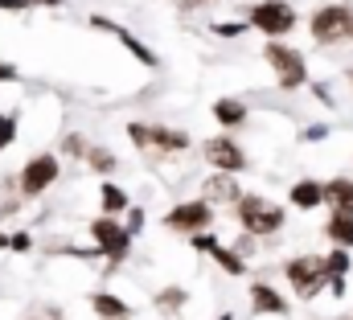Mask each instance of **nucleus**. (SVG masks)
Instances as JSON below:
<instances>
[{
  "mask_svg": "<svg viewBox=\"0 0 353 320\" xmlns=\"http://www.w3.org/2000/svg\"><path fill=\"white\" fill-rule=\"evenodd\" d=\"M247 25L259 29V33H267V37H283V33L296 29V8H292L288 0H263V4L251 8V21H247Z\"/></svg>",
  "mask_w": 353,
  "mask_h": 320,
  "instance_id": "f257e3e1",
  "label": "nucleus"
},
{
  "mask_svg": "<svg viewBox=\"0 0 353 320\" xmlns=\"http://www.w3.org/2000/svg\"><path fill=\"white\" fill-rule=\"evenodd\" d=\"M239 222L247 234H275L283 226V210L263 197H239Z\"/></svg>",
  "mask_w": 353,
  "mask_h": 320,
  "instance_id": "f03ea898",
  "label": "nucleus"
},
{
  "mask_svg": "<svg viewBox=\"0 0 353 320\" xmlns=\"http://www.w3.org/2000/svg\"><path fill=\"white\" fill-rule=\"evenodd\" d=\"M267 66L279 74V86L283 90H296V86H304V79H308V70H304V58L292 50V46H283V41H271L263 50Z\"/></svg>",
  "mask_w": 353,
  "mask_h": 320,
  "instance_id": "7ed1b4c3",
  "label": "nucleus"
},
{
  "mask_svg": "<svg viewBox=\"0 0 353 320\" xmlns=\"http://www.w3.org/2000/svg\"><path fill=\"white\" fill-rule=\"evenodd\" d=\"M350 21H353V12L345 4H325V8L312 12V37L321 46H333V41L350 37Z\"/></svg>",
  "mask_w": 353,
  "mask_h": 320,
  "instance_id": "20e7f679",
  "label": "nucleus"
},
{
  "mask_svg": "<svg viewBox=\"0 0 353 320\" xmlns=\"http://www.w3.org/2000/svg\"><path fill=\"white\" fill-rule=\"evenodd\" d=\"M283 271H288V279L296 283V292H300V296H316V292H321V283H329V267H325V259H321V254L292 259Z\"/></svg>",
  "mask_w": 353,
  "mask_h": 320,
  "instance_id": "39448f33",
  "label": "nucleus"
},
{
  "mask_svg": "<svg viewBox=\"0 0 353 320\" xmlns=\"http://www.w3.org/2000/svg\"><path fill=\"white\" fill-rule=\"evenodd\" d=\"M90 234L99 242V250L111 259V263H119V259H128V246H132V230H123L115 218H94L90 222Z\"/></svg>",
  "mask_w": 353,
  "mask_h": 320,
  "instance_id": "423d86ee",
  "label": "nucleus"
},
{
  "mask_svg": "<svg viewBox=\"0 0 353 320\" xmlns=\"http://www.w3.org/2000/svg\"><path fill=\"white\" fill-rule=\"evenodd\" d=\"M128 136L136 140V148H140V152H181V148L189 144L181 132L148 128V123H132V128H128Z\"/></svg>",
  "mask_w": 353,
  "mask_h": 320,
  "instance_id": "0eeeda50",
  "label": "nucleus"
},
{
  "mask_svg": "<svg viewBox=\"0 0 353 320\" xmlns=\"http://www.w3.org/2000/svg\"><path fill=\"white\" fill-rule=\"evenodd\" d=\"M54 181H58V157H50V152L33 157L25 168H21V193H29V197L46 193Z\"/></svg>",
  "mask_w": 353,
  "mask_h": 320,
  "instance_id": "6e6552de",
  "label": "nucleus"
},
{
  "mask_svg": "<svg viewBox=\"0 0 353 320\" xmlns=\"http://www.w3.org/2000/svg\"><path fill=\"white\" fill-rule=\"evenodd\" d=\"M173 230H181V234H197V230H205L214 218H210V201H181V206H173L169 210V218H165Z\"/></svg>",
  "mask_w": 353,
  "mask_h": 320,
  "instance_id": "1a4fd4ad",
  "label": "nucleus"
},
{
  "mask_svg": "<svg viewBox=\"0 0 353 320\" xmlns=\"http://www.w3.org/2000/svg\"><path fill=\"white\" fill-rule=\"evenodd\" d=\"M205 160H210L214 168H222V172H243V168H247L243 148H239L234 140H226V136H214V140H205Z\"/></svg>",
  "mask_w": 353,
  "mask_h": 320,
  "instance_id": "9d476101",
  "label": "nucleus"
},
{
  "mask_svg": "<svg viewBox=\"0 0 353 320\" xmlns=\"http://www.w3.org/2000/svg\"><path fill=\"white\" fill-rule=\"evenodd\" d=\"M251 304H255L259 317H283L288 312V300L275 288H267V283H251Z\"/></svg>",
  "mask_w": 353,
  "mask_h": 320,
  "instance_id": "9b49d317",
  "label": "nucleus"
},
{
  "mask_svg": "<svg viewBox=\"0 0 353 320\" xmlns=\"http://www.w3.org/2000/svg\"><path fill=\"white\" fill-rule=\"evenodd\" d=\"M90 25H99V29H111V33H115V37H119V41H123V46H128V50H132V54H136V58L144 62V66H157V54H152V50H148L144 41H136V37H132L128 29H119V25H111L107 17H90Z\"/></svg>",
  "mask_w": 353,
  "mask_h": 320,
  "instance_id": "f8f14e48",
  "label": "nucleus"
},
{
  "mask_svg": "<svg viewBox=\"0 0 353 320\" xmlns=\"http://www.w3.org/2000/svg\"><path fill=\"white\" fill-rule=\"evenodd\" d=\"M243 193H239V181H234V172H214L210 181H205V201H239Z\"/></svg>",
  "mask_w": 353,
  "mask_h": 320,
  "instance_id": "ddd939ff",
  "label": "nucleus"
},
{
  "mask_svg": "<svg viewBox=\"0 0 353 320\" xmlns=\"http://www.w3.org/2000/svg\"><path fill=\"white\" fill-rule=\"evenodd\" d=\"M325 201V185H316V181H300V185H292V206H300V210H316Z\"/></svg>",
  "mask_w": 353,
  "mask_h": 320,
  "instance_id": "4468645a",
  "label": "nucleus"
},
{
  "mask_svg": "<svg viewBox=\"0 0 353 320\" xmlns=\"http://www.w3.org/2000/svg\"><path fill=\"white\" fill-rule=\"evenodd\" d=\"M325 234H329V242H337V246H353V214L333 210V218H329Z\"/></svg>",
  "mask_w": 353,
  "mask_h": 320,
  "instance_id": "2eb2a0df",
  "label": "nucleus"
},
{
  "mask_svg": "<svg viewBox=\"0 0 353 320\" xmlns=\"http://www.w3.org/2000/svg\"><path fill=\"white\" fill-rule=\"evenodd\" d=\"M325 201L341 214H353V181H329L325 185Z\"/></svg>",
  "mask_w": 353,
  "mask_h": 320,
  "instance_id": "dca6fc26",
  "label": "nucleus"
},
{
  "mask_svg": "<svg viewBox=\"0 0 353 320\" xmlns=\"http://www.w3.org/2000/svg\"><path fill=\"white\" fill-rule=\"evenodd\" d=\"M214 119H218L222 128H239V123L247 119V107H243L239 99H218V103H214Z\"/></svg>",
  "mask_w": 353,
  "mask_h": 320,
  "instance_id": "f3484780",
  "label": "nucleus"
},
{
  "mask_svg": "<svg viewBox=\"0 0 353 320\" xmlns=\"http://www.w3.org/2000/svg\"><path fill=\"white\" fill-rule=\"evenodd\" d=\"M90 304H94V312H99L103 320H128V317H132V308H128L123 300H115V296H107V292H99V296H94Z\"/></svg>",
  "mask_w": 353,
  "mask_h": 320,
  "instance_id": "a211bd4d",
  "label": "nucleus"
},
{
  "mask_svg": "<svg viewBox=\"0 0 353 320\" xmlns=\"http://www.w3.org/2000/svg\"><path fill=\"white\" fill-rule=\"evenodd\" d=\"M103 210H107V214L128 210V193H123L119 185H103Z\"/></svg>",
  "mask_w": 353,
  "mask_h": 320,
  "instance_id": "6ab92c4d",
  "label": "nucleus"
},
{
  "mask_svg": "<svg viewBox=\"0 0 353 320\" xmlns=\"http://www.w3.org/2000/svg\"><path fill=\"white\" fill-rule=\"evenodd\" d=\"M210 254H214V259H218V267H226L230 275H243V259H239L234 250H226V246H214Z\"/></svg>",
  "mask_w": 353,
  "mask_h": 320,
  "instance_id": "aec40b11",
  "label": "nucleus"
},
{
  "mask_svg": "<svg viewBox=\"0 0 353 320\" xmlns=\"http://www.w3.org/2000/svg\"><path fill=\"white\" fill-rule=\"evenodd\" d=\"M12 140H17V115H8V111H4V115H0V152H4Z\"/></svg>",
  "mask_w": 353,
  "mask_h": 320,
  "instance_id": "412c9836",
  "label": "nucleus"
},
{
  "mask_svg": "<svg viewBox=\"0 0 353 320\" xmlns=\"http://www.w3.org/2000/svg\"><path fill=\"white\" fill-rule=\"evenodd\" d=\"M325 267H329V279H341V275H345V267H350V259H345V246H341V250H333Z\"/></svg>",
  "mask_w": 353,
  "mask_h": 320,
  "instance_id": "4be33fe9",
  "label": "nucleus"
},
{
  "mask_svg": "<svg viewBox=\"0 0 353 320\" xmlns=\"http://www.w3.org/2000/svg\"><path fill=\"white\" fill-rule=\"evenodd\" d=\"M90 164H94L99 172H111V168H115V157H111V152H103V148H94V152H90Z\"/></svg>",
  "mask_w": 353,
  "mask_h": 320,
  "instance_id": "5701e85b",
  "label": "nucleus"
},
{
  "mask_svg": "<svg viewBox=\"0 0 353 320\" xmlns=\"http://www.w3.org/2000/svg\"><path fill=\"white\" fill-rule=\"evenodd\" d=\"M214 33L218 37H234V33H243V25H214Z\"/></svg>",
  "mask_w": 353,
  "mask_h": 320,
  "instance_id": "b1692460",
  "label": "nucleus"
},
{
  "mask_svg": "<svg viewBox=\"0 0 353 320\" xmlns=\"http://www.w3.org/2000/svg\"><path fill=\"white\" fill-rule=\"evenodd\" d=\"M8 246H12V250H29V234H12Z\"/></svg>",
  "mask_w": 353,
  "mask_h": 320,
  "instance_id": "393cba45",
  "label": "nucleus"
},
{
  "mask_svg": "<svg viewBox=\"0 0 353 320\" xmlns=\"http://www.w3.org/2000/svg\"><path fill=\"white\" fill-rule=\"evenodd\" d=\"M0 8H8V12H21V8H29V0H0Z\"/></svg>",
  "mask_w": 353,
  "mask_h": 320,
  "instance_id": "a878e982",
  "label": "nucleus"
},
{
  "mask_svg": "<svg viewBox=\"0 0 353 320\" xmlns=\"http://www.w3.org/2000/svg\"><path fill=\"white\" fill-rule=\"evenodd\" d=\"M17 79V66H8V62H0V82H12Z\"/></svg>",
  "mask_w": 353,
  "mask_h": 320,
  "instance_id": "bb28decb",
  "label": "nucleus"
},
{
  "mask_svg": "<svg viewBox=\"0 0 353 320\" xmlns=\"http://www.w3.org/2000/svg\"><path fill=\"white\" fill-rule=\"evenodd\" d=\"M193 246H197V250H214L218 242H214V239H201V234H197V239H193Z\"/></svg>",
  "mask_w": 353,
  "mask_h": 320,
  "instance_id": "cd10ccee",
  "label": "nucleus"
},
{
  "mask_svg": "<svg viewBox=\"0 0 353 320\" xmlns=\"http://www.w3.org/2000/svg\"><path fill=\"white\" fill-rule=\"evenodd\" d=\"M29 4H50V8H58L62 0H29Z\"/></svg>",
  "mask_w": 353,
  "mask_h": 320,
  "instance_id": "c85d7f7f",
  "label": "nucleus"
},
{
  "mask_svg": "<svg viewBox=\"0 0 353 320\" xmlns=\"http://www.w3.org/2000/svg\"><path fill=\"white\" fill-rule=\"evenodd\" d=\"M181 4H185V8H189V4H205V0H181Z\"/></svg>",
  "mask_w": 353,
  "mask_h": 320,
  "instance_id": "c756f323",
  "label": "nucleus"
},
{
  "mask_svg": "<svg viewBox=\"0 0 353 320\" xmlns=\"http://www.w3.org/2000/svg\"><path fill=\"white\" fill-rule=\"evenodd\" d=\"M350 37H353V21H350Z\"/></svg>",
  "mask_w": 353,
  "mask_h": 320,
  "instance_id": "7c9ffc66",
  "label": "nucleus"
},
{
  "mask_svg": "<svg viewBox=\"0 0 353 320\" xmlns=\"http://www.w3.org/2000/svg\"><path fill=\"white\" fill-rule=\"evenodd\" d=\"M222 320H234V317H222Z\"/></svg>",
  "mask_w": 353,
  "mask_h": 320,
  "instance_id": "2f4dec72",
  "label": "nucleus"
},
{
  "mask_svg": "<svg viewBox=\"0 0 353 320\" xmlns=\"http://www.w3.org/2000/svg\"><path fill=\"white\" fill-rule=\"evenodd\" d=\"M350 320H353V317H350Z\"/></svg>",
  "mask_w": 353,
  "mask_h": 320,
  "instance_id": "473e14b6",
  "label": "nucleus"
}]
</instances>
